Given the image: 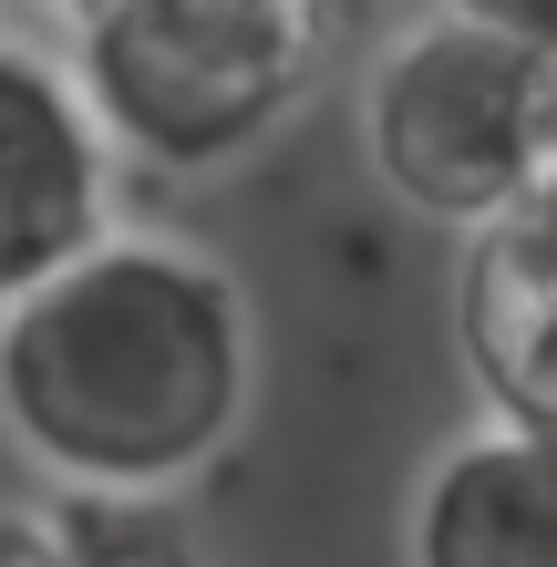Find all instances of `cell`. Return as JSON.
<instances>
[{
    "mask_svg": "<svg viewBox=\"0 0 557 567\" xmlns=\"http://www.w3.org/2000/svg\"><path fill=\"white\" fill-rule=\"evenodd\" d=\"M0 567H83L73 547V506H0Z\"/></svg>",
    "mask_w": 557,
    "mask_h": 567,
    "instance_id": "8",
    "label": "cell"
},
{
    "mask_svg": "<svg viewBox=\"0 0 557 567\" xmlns=\"http://www.w3.org/2000/svg\"><path fill=\"white\" fill-rule=\"evenodd\" d=\"M42 11H62V21H93V11H104V0H42Z\"/></svg>",
    "mask_w": 557,
    "mask_h": 567,
    "instance_id": "11",
    "label": "cell"
},
{
    "mask_svg": "<svg viewBox=\"0 0 557 567\" xmlns=\"http://www.w3.org/2000/svg\"><path fill=\"white\" fill-rule=\"evenodd\" d=\"M403 557L413 567H557V433L506 423V413L454 433L413 485Z\"/></svg>",
    "mask_w": 557,
    "mask_h": 567,
    "instance_id": "5",
    "label": "cell"
},
{
    "mask_svg": "<svg viewBox=\"0 0 557 567\" xmlns=\"http://www.w3.org/2000/svg\"><path fill=\"white\" fill-rule=\"evenodd\" d=\"M537 207H557V52H547V114H537Z\"/></svg>",
    "mask_w": 557,
    "mask_h": 567,
    "instance_id": "10",
    "label": "cell"
},
{
    "mask_svg": "<svg viewBox=\"0 0 557 567\" xmlns=\"http://www.w3.org/2000/svg\"><path fill=\"white\" fill-rule=\"evenodd\" d=\"M444 11L506 31V42H527V52H557V0H444Z\"/></svg>",
    "mask_w": 557,
    "mask_h": 567,
    "instance_id": "9",
    "label": "cell"
},
{
    "mask_svg": "<svg viewBox=\"0 0 557 567\" xmlns=\"http://www.w3.org/2000/svg\"><path fill=\"white\" fill-rule=\"evenodd\" d=\"M258 413V310L227 258L104 227L0 310V444L52 495L166 506Z\"/></svg>",
    "mask_w": 557,
    "mask_h": 567,
    "instance_id": "1",
    "label": "cell"
},
{
    "mask_svg": "<svg viewBox=\"0 0 557 567\" xmlns=\"http://www.w3.org/2000/svg\"><path fill=\"white\" fill-rule=\"evenodd\" d=\"M331 11L310 0H104L73 21V73L114 155L155 176H217L320 93Z\"/></svg>",
    "mask_w": 557,
    "mask_h": 567,
    "instance_id": "2",
    "label": "cell"
},
{
    "mask_svg": "<svg viewBox=\"0 0 557 567\" xmlns=\"http://www.w3.org/2000/svg\"><path fill=\"white\" fill-rule=\"evenodd\" d=\"M454 341H465L475 392L506 423L557 433V207H516L465 238L454 279Z\"/></svg>",
    "mask_w": 557,
    "mask_h": 567,
    "instance_id": "6",
    "label": "cell"
},
{
    "mask_svg": "<svg viewBox=\"0 0 557 567\" xmlns=\"http://www.w3.org/2000/svg\"><path fill=\"white\" fill-rule=\"evenodd\" d=\"M537 114H547V52L465 11H423L413 31L382 42L362 83V155L392 207L475 238L537 196Z\"/></svg>",
    "mask_w": 557,
    "mask_h": 567,
    "instance_id": "3",
    "label": "cell"
},
{
    "mask_svg": "<svg viewBox=\"0 0 557 567\" xmlns=\"http://www.w3.org/2000/svg\"><path fill=\"white\" fill-rule=\"evenodd\" d=\"M310 11H331V21H341V11H351V0H310Z\"/></svg>",
    "mask_w": 557,
    "mask_h": 567,
    "instance_id": "12",
    "label": "cell"
},
{
    "mask_svg": "<svg viewBox=\"0 0 557 567\" xmlns=\"http://www.w3.org/2000/svg\"><path fill=\"white\" fill-rule=\"evenodd\" d=\"M114 227V135L73 52L0 31V310Z\"/></svg>",
    "mask_w": 557,
    "mask_h": 567,
    "instance_id": "4",
    "label": "cell"
},
{
    "mask_svg": "<svg viewBox=\"0 0 557 567\" xmlns=\"http://www.w3.org/2000/svg\"><path fill=\"white\" fill-rule=\"evenodd\" d=\"M62 506H73L83 567H196L166 526H155V506H104V495H62Z\"/></svg>",
    "mask_w": 557,
    "mask_h": 567,
    "instance_id": "7",
    "label": "cell"
}]
</instances>
